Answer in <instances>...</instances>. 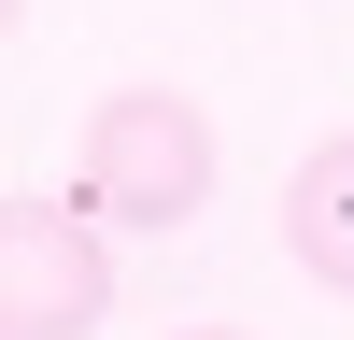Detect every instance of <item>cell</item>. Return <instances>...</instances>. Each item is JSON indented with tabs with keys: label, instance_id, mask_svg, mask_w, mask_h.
<instances>
[{
	"label": "cell",
	"instance_id": "6da1fadb",
	"mask_svg": "<svg viewBox=\"0 0 354 340\" xmlns=\"http://www.w3.org/2000/svg\"><path fill=\"white\" fill-rule=\"evenodd\" d=\"M71 198H85V227H142V241L198 227V198H213V113L185 85H113L85 113V142H71Z\"/></svg>",
	"mask_w": 354,
	"mask_h": 340
},
{
	"label": "cell",
	"instance_id": "7a4b0ae2",
	"mask_svg": "<svg viewBox=\"0 0 354 340\" xmlns=\"http://www.w3.org/2000/svg\"><path fill=\"white\" fill-rule=\"evenodd\" d=\"M113 326V227L85 198H0V340H100Z\"/></svg>",
	"mask_w": 354,
	"mask_h": 340
},
{
	"label": "cell",
	"instance_id": "3957f363",
	"mask_svg": "<svg viewBox=\"0 0 354 340\" xmlns=\"http://www.w3.org/2000/svg\"><path fill=\"white\" fill-rule=\"evenodd\" d=\"M283 255H298L326 298H354V128H326L283 170Z\"/></svg>",
	"mask_w": 354,
	"mask_h": 340
},
{
	"label": "cell",
	"instance_id": "277c9868",
	"mask_svg": "<svg viewBox=\"0 0 354 340\" xmlns=\"http://www.w3.org/2000/svg\"><path fill=\"white\" fill-rule=\"evenodd\" d=\"M185 340H241V326H185Z\"/></svg>",
	"mask_w": 354,
	"mask_h": 340
},
{
	"label": "cell",
	"instance_id": "5b68a950",
	"mask_svg": "<svg viewBox=\"0 0 354 340\" xmlns=\"http://www.w3.org/2000/svg\"><path fill=\"white\" fill-rule=\"evenodd\" d=\"M15 15H28V0H0V28H15Z\"/></svg>",
	"mask_w": 354,
	"mask_h": 340
}]
</instances>
